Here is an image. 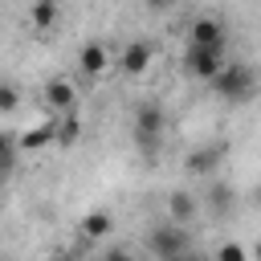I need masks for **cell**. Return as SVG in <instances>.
Wrapping results in <instances>:
<instances>
[{
	"label": "cell",
	"instance_id": "obj_1",
	"mask_svg": "<svg viewBox=\"0 0 261 261\" xmlns=\"http://www.w3.org/2000/svg\"><path fill=\"white\" fill-rule=\"evenodd\" d=\"M208 86L216 90V98H220V102H232V106L253 102V98H257V90H261V82H257L253 65H245V61H228V65H224Z\"/></svg>",
	"mask_w": 261,
	"mask_h": 261
},
{
	"label": "cell",
	"instance_id": "obj_2",
	"mask_svg": "<svg viewBox=\"0 0 261 261\" xmlns=\"http://www.w3.org/2000/svg\"><path fill=\"white\" fill-rule=\"evenodd\" d=\"M163 106H155V102H143L139 110H135V122H130V130H135V143H139V151H155V143L163 139Z\"/></svg>",
	"mask_w": 261,
	"mask_h": 261
},
{
	"label": "cell",
	"instance_id": "obj_3",
	"mask_svg": "<svg viewBox=\"0 0 261 261\" xmlns=\"http://www.w3.org/2000/svg\"><path fill=\"white\" fill-rule=\"evenodd\" d=\"M147 249L155 253V261H175V257H184L188 253V232L179 228V224H159V228H151V237H147Z\"/></svg>",
	"mask_w": 261,
	"mask_h": 261
},
{
	"label": "cell",
	"instance_id": "obj_4",
	"mask_svg": "<svg viewBox=\"0 0 261 261\" xmlns=\"http://www.w3.org/2000/svg\"><path fill=\"white\" fill-rule=\"evenodd\" d=\"M224 65H228V61H224V49H200V45H188V53H184V69H188L192 77H200V82H212Z\"/></svg>",
	"mask_w": 261,
	"mask_h": 261
},
{
	"label": "cell",
	"instance_id": "obj_5",
	"mask_svg": "<svg viewBox=\"0 0 261 261\" xmlns=\"http://www.w3.org/2000/svg\"><path fill=\"white\" fill-rule=\"evenodd\" d=\"M224 155H228V143H200L188 151L184 167H188V175H212L224 163Z\"/></svg>",
	"mask_w": 261,
	"mask_h": 261
},
{
	"label": "cell",
	"instance_id": "obj_6",
	"mask_svg": "<svg viewBox=\"0 0 261 261\" xmlns=\"http://www.w3.org/2000/svg\"><path fill=\"white\" fill-rule=\"evenodd\" d=\"M188 45H200V49H224V45H228V29H224L216 16H196L192 29H188Z\"/></svg>",
	"mask_w": 261,
	"mask_h": 261
},
{
	"label": "cell",
	"instance_id": "obj_7",
	"mask_svg": "<svg viewBox=\"0 0 261 261\" xmlns=\"http://www.w3.org/2000/svg\"><path fill=\"white\" fill-rule=\"evenodd\" d=\"M200 208H204V200H200L196 192H188V188H175V192L167 196V220L179 224V228H188V224L200 216Z\"/></svg>",
	"mask_w": 261,
	"mask_h": 261
},
{
	"label": "cell",
	"instance_id": "obj_8",
	"mask_svg": "<svg viewBox=\"0 0 261 261\" xmlns=\"http://www.w3.org/2000/svg\"><path fill=\"white\" fill-rule=\"evenodd\" d=\"M45 106L57 110V114H73V106H77V90H73V82L53 77V82L45 86Z\"/></svg>",
	"mask_w": 261,
	"mask_h": 261
},
{
	"label": "cell",
	"instance_id": "obj_9",
	"mask_svg": "<svg viewBox=\"0 0 261 261\" xmlns=\"http://www.w3.org/2000/svg\"><path fill=\"white\" fill-rule=\"evenodd\" d=\"M151 57H155V49H151L147 41H130V45L122 49L118 65H122L130 77H139V73H147V69H151Z\"/></svg>",
	"mask_w": 261,
	"mask_h": 261
},
{
	"label": "cell",
	"instance_id": "obj_10",
	"mask_svg": "<svg viewBox=\"0 0 261 261\" xmlns=\"http://www.w3.org/2000/svg\"><path fill=\"white\" fill-rule=\"evenodd\" d=\"M77 69H82L86 77H102V73L110 69V53H106V45H98V41L82 45V53H77Z\"/></svg>",
	"mask_w": 261,
	"mask_h": 261
},
{
	"label": "cell",
	"instance_id": "obj_11",
	"mask_svg": "<svg viewBox=\"0 0 261 261\" xmlns=\"http://www.w3.org/2000/svg\"><path fill=\"white\" fill-rule=\"evenodd\" d=\"M77 228H82V237H86V241H102V237H110V232H114V216H110V212H102V208H94V212H86V216H82V224H77Z\"/></svg>",
	"mask_w": 261,
	"mask_h": 261
},
{
	"label": "cell",
	"instance_id": "obj_12",
	"mask_svg": "<svg viewBox=\"0 0 261 261\" xmlns=\"http://www.w3.org/2000/svg\"><path fill=\"white\" fill-rule=\"evenodd\" d=\"M49 143H57V122H41V126H33V130H24V135L16 139L20 151H41V147H49Z\"/></svg>",
	"mask_w": 261,
	"mask_h": 261
},
{
	"label": "cell",
	"instance_id": "obj_13",
	"mask_svg": "<svg viewBox=\"0 0 261 261\" xmlns=\"http://www.w3.org/2000/svg\"><path fill=\"white\" fill-rule=\"evenodd\" d=\"M29 20H33V29H53L57 24V0H33V8H29Z\"/></svg>",
	"mask_w": 261,
	"mask_h": 261
},
{
	"label": "cell",
	"instance_id": "obj_14",
	"mask_svg": "<svg viewBox=\"0 0 261 261\" xmlns=\"http://www.w3.org/2000/svg\"><path fill=\"white\" fill-rule=\"evenodd\" d=\"M82 139V118L77 114H61L57 118V147H73Z\"/></svg>",
	"mask_w": 261,
	"mask_h": 261
},
{
	"label": "cell",
	"instance_id": "obj_15",
	"mask_svg": "<svg viewBox=\"0 0 261 261\" xmlns=\"http://www.w3.org/2000/svg\"><path fill=\"white\" fill-rule=\"evenodd\" d=\"M212 261H253V257H249V249H245L241 241H224V245L212 253Z\"/></svg>",
	"mask_w": 261,
	"mask_h": 261
},
{
	"label": "cell",
	"instance_id": "obj_16",
	"mask_svg": "<svg viewBox=\"0 0 261 261\" xmlns=\"http://www.w3.org/2000/svg\"><path fill=\"white\" fill-rule=\"evenodd\" d=\"M12 167H16V143L0 130V175H8Z\"/></svg>",
	"mask_w": 261,
	"mask_h": 261
},
{
	"label": "cell",
	"instance_id": "obj_17",
	"mask_svg": "<svg viewBox=\"0 0 261 261\" xmlns=\"http://www.w3.org/2000/svg\"><path fill=\"white\" fill-rule=\"evenodd\" d=\"M208 196H212V208H216V212L232 208V188H228V184H216V188H212Z\"/></svg>",
	"mask_w": 261,
	"mask_h": 261
},
{
	"label": "cell",
	"instance_id": "obj_18",
	"mask_svg": "<svg viewBox=\"0 0 261 261\" xmlns=\"http://www.w3.org/2000/svg\"><path fill=\"white\" fill-rule=\"evenodd\" d=\"M16 102H20L16 86H0V114H12V110H16Z\"/></svg>",
	"mask_w": 261,
	"mask_h": 261
},
{
	"label": "cell",
	"instance_id": "obj_19",
	"mask_svg": "<svg viewBox=\"0 0 261 261\" xmlns=\"http://www.w3.org/2000/svg\"><path fill=\"white\" fill-rule=\"evenodd\" d=\"M102 261H135V257H130V249H110Z\"/></svg>",
	"mask_w": 261,
	"mask_h": 261
},
{
	"label": "cell",
	"instance_id": "obj_20",
	"mask_svg": "<svg viewBox=\"0 0 261 261\" xmlns=\"http://www.w3.org/2000/svg\"><path fill=\"white\" fill-rule=\"evenodd\" d=\"M49 261H77V257H73V253H53Z\"/></svg>",
	"mask_w": 261,
	"mask_h": 261
},
{
	"label": "cell",
	"instance_id": "obj_21",
	"mask_svg": "<svg viewBox=\"0 0 261 261\" xmlns=\"http://www.w3.org/2000/svg\"><path fill=\"white\" fill-rule=\"evenodd\" d=\"M171 0H147V8H167Z\"/></svg>",
	"mask_w": 261,
	"mask_h": 261
},
{
	"label": "cell",
	"instance_id": "obj_22",
	"mask_svg": "<svg viewBox=\"0 0 261 261\" xmlns=\"http://www.w3.org/2000/svg\"><path fill=\"white\" fill-rule=\"evenodd\" d=\"M175 261H208V257H196V253H184V257H175Z\"/></svg>",
	"mask_w": 261,
	"mask_h": 261
},
{
	"label": "cell",
	"instance_id": "obj_23",
	"mask_svg": "<svg viewBox=\"0 0 261 261\" xmlns=\"http://www.w3.org/2000/svg\"><path fill=\"white\" fill-rule=\"evenodd\" d=\"M249 257H253V261H261V241L253 245V253H249Z\"/></svg>",
	"mask_w": 261,
	"mask_h": 261
},
{
	"label": "cell",
	"instance_id": "obj_24",
	"mask_svg": "<svg viewBox=\"0 0 261 261\" xmlns=\"http://www.w3.org/2000/svg\"><path fill=\"white\" fill-rule=\"evenodd\" d=\"M208 261H212V257H208Z\"/></svg>",
	"mask_w": 261,
	"mask_h": 261
}]
</instances>
